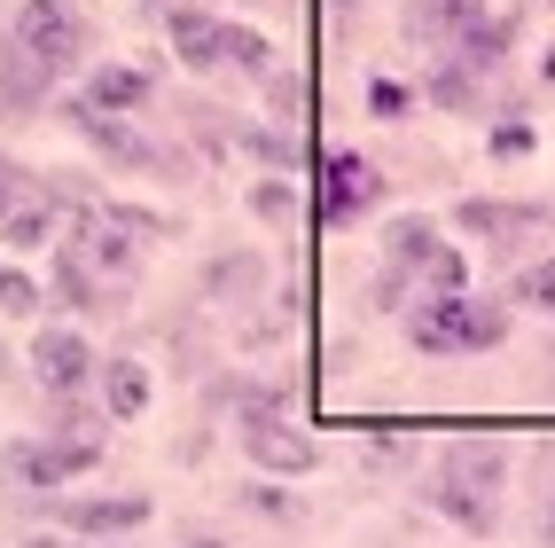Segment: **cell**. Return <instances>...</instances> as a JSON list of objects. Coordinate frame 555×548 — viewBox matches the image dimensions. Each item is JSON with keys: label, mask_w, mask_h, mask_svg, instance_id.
I'll use <instances>...</instances> for the list:
<instances>
[{"label": "cell", "mask_w": 555, "mask_h": 548, "mask_svg": "<svg viewBox=\"0 0 555 548\" xmlns=\"http://www.w3.org/2000/svg\"><path fill=\"white\" fill-rule=\"evenodd\" d=\"M501 486H508V447L493 431H454L430 462V509L469 540H493L501 525Z\"/></svg>", "instance_id": "obj_1"}, {"label": "cell", "mask_w": 555, "mask_h": 548, "mask_svg": "<svg viewBox=\"0 0 555 548\" xmlns=\"http://www.w3.org/2000/svg\"><path fill=\"white\" fill-rule=\"evenodd\" d=\"M165 235H172V219L141 212V204H79V212H70V251H79L109 290H133L150 243H165Z\"/></svg>", "instance_id": "obj_2"}, {"label": "cell", "mask_w": 555, "mask_h": 548, "mask_svg": "<svg viewBox=\"0 0 555 548\" xmlns=\"http://www.w3.org/2000/svg\"><path fill=\"white\" fill-rule=\"evenodd\" d=\"M501 337H508V314L493 298H469V290L406 306V345H415V353H486Z\"/></svg>", "instance_id": "obj_3"}, {"label": "cell", "mask_w": 555, "mask_h": 548, "mask_svg": "<svg viewBox=\"0 0 555 548\" xmlns=\"http://www.w3.org/2000/svg\"><path fill=\"white\" fill-rule=\"evenodd\" d=\"M9 40H16V48H31V55L55 71V79H70V71L87 63V48H94V24L70 9V0H16Z\"/></svg>", "instance_id": "obj_4"}, {"label": "cell", "mask_w": 555, "mask_h": 548, "mask_svg": "<svg viewBox=\"0 0 555 548\" xmlns=\"http://www.w3.org/2000/svg\"><path fill=\"white\" fill-rule=\"evenodd\" d=\"M235 438H243V455L258 470H274V479H306V470L321 462V447L289 423V408H267V416H235Z\"/></svg>", "instance_id": "obj_5"}, {"label": "cell", "mask_w": 555, "mask_h": 548, "mask_svg": "<svg viewBox=\"0 0 555 548\" xmlns=\"http://www.w3.org/2000/svg\"><path fill=\"white\" fill-rule=\"evenodd\" d=\"M94 462H102V438H63V431L16 438V447L0 455V470H9L16 486H63V479H79V470H94Z\"/></svg>", "instance_id": "obj_6"}, {"label": "cell", "mask_w": 555, "mask_h": 548, "mask_svg": "<svg viewBox=\"0 0 555 548\" xmlns=\"http://www.w3.org/2000/svg\"><path fill=\"white\" fill-rule=\"evenodd\" d=\"M31 377H40V392L48 399H70V392H87L94 377H102V360H94V345L79 337V329H31Z\"/></svg>", "instance_id": "obj_7"}, {"label": "cell", "mask_w": 555, "mask_h": 548, "mask_svg": "<svg viewBox=\"0 0 555 548\" xmlns=\"http://www.w3.org/2000/svg\"><path fill=\"white\" fill-rule=\"evenodd\" d=\"M454 228H462V235H486L493 251H525L532 235H547V228H555V212H547V204H501V196H469V204H454Z\"/></svg>", "instance_id": "obj_8"}, {"label": "cell", "mask_w": 555, "mask_h": 548, "mask_svg": "<svg viewBox=\"0 0 555 548\" xmlns=\"http://www.w3.org/2000/svg\"><path fill=\"white\" fill-rule=\"evenodd\" d=\"M376 196H384V180H376V165H367V157H352V150L321 157V219H328V228L367 219V212H376Z\"/></svg>", "instance_id": "obj_9"}, {"label": "cell", "mask_w": 555, "mask_h": 548, "mask_svg": "<svg viewBox=\"0 0 555 548\" xmlns=\"http://www.w3.org/2000/svg\"><path fill=\"white\" fill-rule=\"evenodd\" d=\"M258 290H267V259H258V251L228 243V251H211V259H204V298H211V306L250 314V306H258Z\"/></svg>", "instance_id": "obj_10"}, {"label": "cell", "mask_w": 555, "mask_h": 548, "mask_svg": "<svg viewBox=\"0 0 555 548\" xmlns=\"http://www.w3.org/2000/svg\"><path fill=\"white\" fill-rule=\"evenodd\" d=\"M55 518H63L70 533H87V540H109V533L150 525V494H87V501H63Z\"/></svg>", "instance_id": "obj_11"}, {"label": "cell", "mask_w": 555, "mask_h": 548, "mask_svg": "<svg viewBox=\"0 0 555 548\" xmlns=\"http://www.w3.org/2000/svg\"><path fill=\"white\" fill-rule=\"evenodd\" d=\"M477 16H486V0H406L399 24H406V40H415V48H438V55H447Z\"/></svg>", "instance_id": "obj_12"}, {"label": "cell", "mask_w": 555, "mask_h": 548, "mask_svg": "<svg viewBox=\"0 0 555 548\" xmlns=\"http://www.w3.org/2000/svg\"><path fill=\"white\" fill-rule=\"evenodd\" d=\"M55 212H63L55 189L31 173V189H24L9 212H0V243H9V251H40V243H55Z\"/></svg>", "instance_id": "obj_13"}, {"label": "cell", "mask_w": 555, "mask_h": 548, "mask_svg": "<svg viewBox=\"0 0 555 548\" xmlns=\"http://www.w3.org/2000/svg\"><path fill=\"white\" fill-rule=\"evenodd\" d=\"M219 31H228V16L196 9V0H180V9L165 16V40H172V55L189 71H219Z\"/></svg>", "instance_id": "obj_14"}, {"label": "cell", "mask_w": 555, "mask_h": 548, "mask_svg": "<svg viewBox=\"0 0 555 548\" xmlns=\"http://www.w3.org/2000/svg\"><path fill=\"white\" fill-rule=\"evenodd\" d=\"M55 71L31 55V48H16V40H0V102L9 110H40V102H55Z\"/></svg>", "instance_id": "obj_15"}, {"label": "cell", "mask_w": 555, "mask_h": 548, "mask_svg": "<svg viewBox=\"0 0 555 548\" xmlns=\"http://www.w3.org/2000/svg\"><path fill=\"white\" fill-rule=\"evenodd\" d=\"M55 298H63L70 314H118V306H126V290H109V282L79 259V251L63 243V251H55Z\"/></svg>", "instance_id": "obj_16"}, {"label": "cell", "mask_w": 555, "mask_h": 548, "mask_svg": "<svg viewBox=\"0 0 555 548\" xmlns=\"http://www.w3.org/2000/svg\"><path fill=\"white\" fill-rule=\"evenodd\" d=\"M438 243H447V235H438L430 212H399V219H384V267H399L406 282H415V267L430 259ZM415 298H423V290H415Z\"/></svg>", "instance_id": "obj_17"}, {"label": "cell", "mask_w": 555, "mask_h": 548, "mask_svg": "<svg viewBox=\"0 0 555 548\" xmlns=\"http://www.w3.org/2000/svg\"><path fill=\"white\" fill-rule=\"evenodd\" d=\"M157 87H150V71H133V63H94L87 71V87H79V102H94V110H118V118H133L141 102H150Z\"/></svg>", "instance_id": "obj_18"}, {"label": "cell", "mask_w": 555, "mask_h": 548, "mask_svg": "<svg viewBox=\"0 0 555 548\" xmlns=\"http://www.w3.org/2000/svg\"><path fill=\"white\" fill-rule=\"evenodd\" d=\"M516 48V24L508 16H477L469 31H462V40L447 48V63H462V71H477V79H493V71H501V55Z\"/></svg>", "instance_id": "obj_19"}, {"label": "cell", "mask_w": 555, "mask_h": 548, "mask_svg": "<svg viewBox=\"0 0 555 548\" xmlns=\"http://www.w3.org/2000/svg\"><path fill=\"white\" fill-rule=\"evenodd\" d=\"M102 416L109 423H133L141 408H150V369H141V360H102Z\"/></svg>", "instance_id": "obj_20"}, {"label": "cell", "mask_w": 555, "mask_h": 548, "mask_svg": "<svg viewBox=\"0 0 555 548\" xmlns=\"http://www.w3.org/2000/svg\"><path fill=\"white\" fill-rule=\"evenodd\" d=\"M219 71H235V79H267V71H274V40L258 24H228V31H219Z\"/></svg>", "instance_id": "obj_21"}, {"label": "cell", "mask_w": 555, "mask_h": 548, "mask_svg": "<svg viewBox=\"0 0 555 548\" xmlns=\"http://www.w3.org/2000/svg\"><path fill=\"white\" fill-rule=\"evenodd\" d=\"M258 87H267V110H274V126H298L306 110H313V87L298 79V71H282V63H274Z\"/></svg>", "instance_id": "obj_22"}, {"label": "cell", "mask_w": 555, "mask_h": 548, "mask_svg": "<svg viewBox=\"0 0 555 548\" xmlns=\"http://www.w3.org/2000/svg\"><path fill=\"white\" fill-rule=\"evenodd\" d=\"M462 282H469V267H462V251H454V243H438L430 259L415 267V290H423V298H454Z\"/></svg>", "instance_id": "obj_23"}, {"label": "cell", "mask_w": 555, "mask_h": 548, "mask_svg": "<svg viewBox=\"0 0 555 548\" xmlns=\"http://www.w3.org/2000/svg\"><path fill=\"white\" fill-rule=\"evenodd\" d=\"M40 306H48V290H40V282H31L24 267H0V314H9V321H31Z\"/></svg>", "instance_id": "obj_24"}, {"label": "cell", "mask_w": 555, "mask_h": 548, "mask_svg": "<svg viewBox=\"0 0 555 548\" xmlns=\"http://www.w3.org/2000/svg\"><path fill=\"white\" fill-rule=\"evenodd\" d=\"M430 102H438V110H477V71L438 63V71H430Z\"/></svg>", "instance_id": "obj_25"}, {"label": "cell", "mask_w": 555, "mask_h": 548, "mask_svg": "<svg viewBox=\"0 0 555 548\" xmlns=\"http://www.w3.org/2000/svg\"><path fill=\"white\" fill-rule=\"evenodd\" d=\"M235 141L250 157H267V165H298V133H289V126H243Z\"/></svg>", "instance_id": "obj_26"}, {"label": "cell", "mask_w": 555, "mask_h": 548, "mask_svg": "<svg viewBox=\"0 0 555 548\" xmlns=\"http://www.w3.org/2000/svg\"><path fill=\"white\" fill-rule=\"evenodd\" d=\"M516 298H525L532 314H555V251H540V259L516 275Z\"/></svg>", "instance_id": "obj_27"}, {"label": "cell", "mask_w": 555, "mask_h": 548, "mask_svg": "<svg viewBox=\"0 0 555 548\" xmlns=\"http://www.w3.org/2000/svg\"><path fill=\"white\" fill-rule=\"evenodd\" d=\"M258 212H267V219H289V212H298V196H289V180H258V196H250Z\"/></svg>", "instance_id": "obj_28"}, {"label": "cell", "mask_w": 555, "mask_h": 548, "mask_svg": "<svg viewBox=\"0 0 555 548\" xmlns=\"http://www.w3.org/2000/svg\"><path fill=\"white\" fill-rule=\"evenodd\" d=\"M24 189H31V173H24V165H16L9 150H0V212H9V204H16Z\"/></svg>", "instance_id": "obj_29"}, {"label": "cell", "mask_w": 555, "mask_h": 548, "mask_svg": "<svg viewBox=\"0 0 555 548\" xmlns=\"http://www.w3.org/2000/svg\"><path fill=\"white\" fill-rule=\"evenodd\" d=\"M243 501H250V509H258V518H274V525H282V518H289V494H282V486H250V494H243Z\"/></svg>", "instance_id": "obj_30"}, {"label": "cell", "mask_w": 555, "mask_h": 548, "mask_svg": "<svg viewBox=\"0 0 555 548\" xmlns=\"http://www.w3.org/2000/svg\"><path fill=\"white\" fill-rule=\"evenodd\" d=\"M486 150H493V157H525L532 133H525V126H501V133H486Z\"/></svg>", "instance_id": "obj_31"}, {"label": "cell", "mask_w": 555, "mask_h": 548, "mask_svg": "<svg viewBox=\"0 0 555 548\" xmlns=\"http://www.w3.org/2000/svg\"><path fill=\"white\" fill-rule=\"evenodd\" d=\"M172 548H228V533H211V525H180Z\"/></svg>", "instance_id": "obj_32"}, {"label": "cell", "mask_w": 555, "mask_h": 548, "mask_svg": "<svg viewBox=\"0 0 555 548\" xmlns=\"http://www.w3.org/2000/svg\"><path fill=\"white\" fill-rule=\"evenodd\" d=\"M540 540L555 548V479H547V501H540Z\"/></svg>", "instance_id": "obj_33"}, {"label": "cell", "mask_w": 555, "mask_h": 548, "mask_svg": "<svg viewBox=\"0 0 555 548\" xmlns=\"http://www.w3.org/2000/svg\"><path fill=\"white\" fill-rule=\"evenodd\" d=\"M133 9H150V16H172V9H180V0H133Z\"/></svg>", "instance_id": "obj_34"}, {"label": "cell", "mask_w": 555, "mask_h": 548, "mask_svg": "<svg viewBox=\"0 0 555 548\" xmlns=\"http://www.w3.org/2000/svg\"><path fill=\"white\" fill-rule=\"evenodd\" d=\"M24 548H63V540H48V533H31V540H24Z\"/></svg>", "instance_id": "obj_35"}, {"label": "cell", "mask_w": 555, "mask_h": 548, "mask_svg": "<svg viewBox=\"0 0 555 548\" xmlns=\"http://www.w3.org/2000/svg\"><path fill=\"white\" fill-rule=\"evenodd\" d=\"M0 377H9V353H0Z\"/></svg>", "instance_id": "obj_36"}]
</instances>
